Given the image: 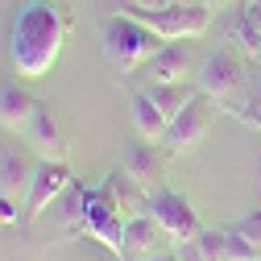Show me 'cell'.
<instances>
[{"instance_id": "obj_24", "label": "cell", "mask_w": 261, "mask_h": 261, "mask_svg": "<svg viewBox=\"0 0 261 261\" xmlns=\"http://www.w3.org/2000/svg\"><path fill=\"white\" fill-rule=\"evenodd\" d=\"M253 100H257V108H261V83H257V91H253Z\"/></svg>"}, {"instance_id": "obj_6", "label": "cell", "mask_w": 261, "mask_h": 261, "mask_svg": "<svg viewBox=\"0 0 261 261\" xmlns=\"http://www.w3.org/2000/svg\"><path fill=\"white\" fill-rule=\"evenodd\" d=\"M79 232L91 241H100L108 253L124 257V216L112 207V199L100 187H83V216H79Z\"/></svg>"}, {"instance_id": "obj_3", "label": "cell", "mask_w": 261, "mask_h": 261, "mask_svg": "<svg viewBox=\"0 0 261 261\" xmlns=\"http://www.w3.org/2000/svg\"><path fill=\"white\" fill-rule=\"evenodd\" d=\"M120 13L145 21L153 34H162L166 42H174V38H203L212 29V5H203V0H178V5H162V9L120 5Z\"/></svg>"}, {"instance_id": "obj_19", "label": "cell", "mask_w": 261, "mask_h": 261, "mask_svg": "<svg viewBox=\"0 0 261 261\" xmlns=\"http://www.w3.org/2000/svg\"><path fill=\"white\" fill-rule=\"evenodd\" d=\"M228 34H232V42L249 54V58H261V25L241 9L237 17H232V25H228Z\"/></svg>"}, {"instance_id": "obj_12", "label": "cell", "mask_w": 261, "mask_h": 261, "mask_svg": "<svg viewBox=\"0 0 261 261\" xmlns=\"http://www.w3.org/2000/svg\"><path fill=\"white\" fill-rule=\"evenodd\" d=\"M195 241H199L203 261H261V249L237 228H203Z\"/></svg>"}, {"instance_id": "obj_17", "label": "cell", "mask_w": 261, "mask_h": 261, "mask_svg": "<svg viewBox=\"0 0 261 261\" xmlns=\"http://www.w3.org/2000/svg\"><path fill=\"white\" fill-rule=\"evenodd\" d=\"M128 112H133L137 137H145V141H162V133H166V116L158 112V104L149 100L145 91H133V95H128Z\"/></svg>"}, {"instance_id": "obj_7", "label": "cell", "mask_w": 261, "mask_h": 261, "mask_svg": "<svg viewBox=\"0 0 261 261\" xmlns=\"http://www.w3.org/2000/svg\"><path fill=\"white\" fill-rule=\"evenodd\" d=\"M71 182H75L71 178V162L38 158L34 162V178H29V191H25V220H42Z\"/></svg>"}, {"instance_id": "obj_2", "label": "cell", "mask_w": 261, "mask_h": 261, "mask_svg": "<svg viewBox=\"0 0 261 261\" xmlns=\"http://www.w3.org/2000/svg\"><path fill=\"white\" fill-rule=\"evenodd\" d=\"M162 34H153V29L137 17L128 13H108L104 17V34H100V46H104V58L108 67L120 71V75H137L145 62L162 50Z\"/></svg>"}, {"instance_id": "obj_22", "label": "cell", "mask_w": 261, "mask_h": 261, "mask_svg": "<svg viewBox=\"0 0 261 261\" xmlns=\"http://www.w3.org/2000/svg\"><path fill=\"white\" fill-rule=\"evenodd\" d=\"M120 5H141V9H162V5H178V0H120Z\"/></svg>"}, {"instance_id": "obj_8", "label": "cell", "mask_w": 261, "mask_h": 261, "mask_svg": "<svg viewBox=\"0 0 261 261\" xmlns=\"http://www.w3.org/2000/svg\"><path fill=\"white\" fill-rule=\"evenodd\" d=\"M21 137H25V145L34 149L38 158L67 162V153H71L62 116H58V108H54L50 100H38V104H34V112H29V120H25V128H21Z\"/></svg>"}, {"instance_id": "obj_16", "label": "cell", "mask_w": 261, "mask_h": 261, "mask_svg": "<svg viewBox=\"0 0 261 261\" xmlns=\"http://www.w3.org/2000/svg\"><path fill=\"white\" fill-rule=\"evenodd\" d=\"M38 95H29L21 83H5L0 87V128H9V133H21L29 112H34Z\"/></svg>"}, {"instance_id": "obj_11", "label": "cell", "mask_w": 261, "mask_h": 261, "mask_svg": "<svg viewBox=\"0 0 261 261\" xmlns=\"http://www.w3.org/2000/svg\"><path fill=\"white\" fill-rule=\"evenodd\" d=\"M141 75H145L149 83H170V79H187V75H195V46H191V38L162 42V50L141 67Z\"/></svg>"}, {"instance_id": "obj_15", "label": "cell", "mask_w": 261, "mask_h": 261, "mask_svg": "<svg viewBox=\"0 0 261 261\" xmlns=\"http://www.w3.org/2000/svg\"><path fill=\"white\" fill-rule=\"evenodd\" d=\"M120 166L128 170V174H133L145 191H153V187H166V182H162V153L153 149V141H128L124 145V153H120Z\"/></svg>"}, {"instance_id": "obj_20", "label": "cell", "mask_w": 261, "mask_h": 261, "mask_svg": "<svg viewBox=\"0 0 261 261\" xmlns=\"http://www.w3.org/2000/svg\"><path fill=\"white\" fill-rule=\"evenodd\" d=\"M232 228H237V232H245V237H249V241L261 249V212H257V216H245V220H237Z\"/></svg>"}, {"instance_id": "obj_13", "label": "cell", "mask_w": 261, "mask_h": 261, "mask_svg": "<svg viewBox=\"0 0 261 261\" xmlns=\"http://www.w3.org/2000/svg\"><path fill=\"white\" fill-rule=\"evenodd\" d=\"M34 162L17 141H0V199H13V203L25 199L29 178H34Z\"/></svg>"}, {"instance_id": "obj_1", "label": "cell", "mask_w": 261, "mask_h": 261, "mask_svg": "<svg viewBox=\"0 0 261 261\" xmlns=\"http://www.w3.org/2000/svg\"><path fill=\"white\" fill-rule=\"evenodd\" d=\"M71 17L58 0H29L9 29V67L21 79H46L67 42Z\"/></svg>"}, {"instance_id": "obj_9", "label": "cell", "mask_w": 261, "mask_h": 261, "mask_svg": "<svg viewBox=\"0 0 261 261\" xmlns=\"http://www.w3.org/2000/svg\"><path fill=\"white\" fill-rule=\"evenodd\" d=\"M145 212L166 228L174 241H195L203 232V224H199V216H195V207L187 203V195H178L170 187H153L149 199H145Z\"/></svg>"}, {"instance_id": "obj_14", "label": "cell", "mask_w": 261, "mask_h": 261, "mask_svg": "<svg viewBox=\"0 0 261 261\" xmlns=\"http://www.w3.org/2000/svg\"><path fill=\"white\" fill-rule=\"evenodd\" d=\"M100 191L108 195V199H112V207L124 216V220H133V216H141L145 212V199H149V191L133 178V174H128L124 166H116L104 182H100Z\"/></svg>"}, {"instance_id": "obj_10", "label": "cell", "mask_w": 261, "mask_h": 261, "mask_svg": "<svg viewBox=\"0 0 261 261\" xmlns=\"http://www.w3.org/2000/svg\"><path fill=\"white\" fill-rule=\"evenodd\" d=\"M170 249H174V237H170L149 212L124 220V261H145V257L170 253Z\"/></svg>"}, {"instance_id": "obj_23", "label": "cell", "mask_w": 261, "mask_h": 261, "mask_svg": "<svg viewBox=\"0 0 261 261\" xmlns=\"http://www.w3.org/2000/svg\"><path fill=\"white\" fill-rule=\"evenodd\" d=\"M145 261H178V257H174V249H170V253H158V257H145Z\"/></svg>"}, {"instance_id": "obj_21", "label": "cell", "mask_w": 261, "mask_h": 261, "mask_svg": "<svg viewBox=\"0 0 261 261\" xmlns=\"http://www.w3.org/2000/svg\"><path fill=\"white\" fill-rule=\"evenodd\" d=\"M174 257H178V261H203L199 241H174Z\"/></svg>"}, {"instance_id": "obj_18", "label": "cell", "mask_w": 261, "mask_h": 261, "mask_svg": "<svg viewBox=\"0 0 261 261\" xmlns=\"http://www.w3.org/2000/svg\"><path fill=\"white\" fill-rule=\"evenodd\" d=\"M145 95L158 104V112L166 116V124H170V116H178V112L187 108V100L195 95V87H191L187 79H170V83H149Z\"/></svg>"}, {"instance_id": "obj_5", "label": "cell", "mask_w": 261, "mask_h": 261, "mask_svg": "<svg viewBox=\"0 0 261 261\" xmlns=\"http://www.w3.org/2000/svg\"><path fill=\"white\" fill-rule=\"evenodd\" d=\"M212 120H216V100L203 95V91H195L187 100V108L178 116H170L166 133H162V149H166V153H191L195 145L207 137Z\"/></svg>"}, {"instance_id": "obj_4", "label": "cell", "mask_w": 261, "mask_h": 261, "mask_svg": "<svg viewBox=\"0 0 261 261\" xmlns=\"http://www.w3.org/2000/svg\"><path fill=\"white\" fill-rule=\"evenodd\" d=\"M195 83H199L203 95H212L216 104H237L245 95V67L232 50H207L195 67Z\"/></svg>"}, {"instance_id": "obj_25", "label": "cell", "mask_w": 261, "mask_h": 261, "mask_svg": "<svg viewBox=\"0 0 261 261\" xmlns=\"http://www.w3.org/2000/svg\"><path fill=\"white\" fill-rule=\"evenodd\" d=\"M203 5H216V0H203Z\"/></svg>"}]
</instances>
